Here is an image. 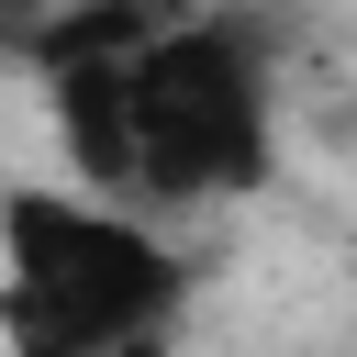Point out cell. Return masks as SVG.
I'll return each mask as SVG.
<instances>
[{
    "label": "cell",
    "mask_w": 357,
    "mask_h": 357,
    "mask_svg": "<svg viewBox=\"0 0 357 357\" xmlns=\"http://www.w3.org/2000/svg\"><path fill=\"white\" fill-rule=\"evenodd\" d=\"M190 312L178 245L100 190H0V346L11 357H167Z\"/></svg>",
    "instance_id": "1"
},
{
    "label": "cell",
    "mask_w": 357,
    "mask_h": 357,
    "mask_svg": "<svg viewBox=\"0 0 357 357\" xmlns=\"http://www.w3.org/2000/svg\"><path fill=\"white\" fill-rule=\"evenodd\" d=\"M123 134H134V190L123 201H234L268 178V67L234 22H156L123 45Z\"/></svg>",
    "instance_id": "2"
},
{
    "label": "cell",
    "mask_w": 357,
    "mask_h": 357,
    "mask_svg": "<svg viewBox=\"0 0 357 357\" xmlns=\"http://www.w3.org/2000/svg\"><path fill=\"white\" fill-rule=\"evenodd\" d=\"M0 11H11V22H33V11H45V0H0Z\"/></svg>",
    "instance_id": "3"
}]
</instances>
